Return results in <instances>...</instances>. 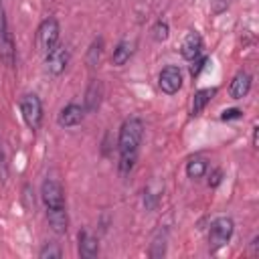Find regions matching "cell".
<instances>
[{
  "mask_svg": "<svg viewBox=\"0 0 259 259\" xmlns=\"http://www.w3.org/2000/svg\"><path fill=\"white\" fill-rule=\"evenodd\" d=\"M6 178H8V162H6V150L0 138V182H6Z\"/></svg>",
  "mask_w": 259,
  "mask_h": 259,
  "instance_id": "22",
  "label": "cell"
},
{
  "mask_svg": "<svg viewBox=\"0 0 259 259\" xmlns=\"http://www.w3.org/2000/svg\"><path fill=\"white\" fill-rule=\"evenodd\" d=\"M257 134H259V127L255 125L253 127V146H257Z\"/></svg>",
  "mask_w": 259,
  "mask_h": 259,
  "instance_id": "26",
  "label": "cell"
},
{
  "mask_svg": "<svg viewBox=\"0 0 259 259\" xmlns=\"http://www.w3.org/2000/svg\"><path fill=\"white\" fill-rule=\"evenodd\" d=\"M57 45H59V22H57V18L49 16L40 22V26L36 30V49L47 55Z\"/></svg>",
  "mask_w": 259,
  "mask_h": 259,
  "instance_id": "3",
  "label": "cell"
},
{
  "mask_svg": "<svg viewBox=\"0 0 259 259\" xmlns=\"http://www.w3.org/2000/svg\"><path fill=\"white\" fill-rule=\"evenodd\" d=\"M0 61L6 67L14 65V42H12V34L8 30V22H6V12L0 0Z\"/></svg>",
  "mask_w": 259,
  "mask_h": 259,
  "instance_id": "5",
  "label": "cell"
},
{
  "mask_svg": "<svg viewBox=\"0 0 259 259\" xmlns=\"http://www.w3.org/2000/svg\"><path fill=\"white\" fill-rule=\"evenodd\" d=\"M132 53H134V45H132L130 40H121V42H117V47L113 49L111 63H113L115 67H121V65H125V63L130 61Z\"/></svg>",
  "mask_w": 259,
  "mask_h": 259,
  "instance_id": "15",
  "label": "cell"
},
{
  "mask_svg": "<svg viewBox=\"0 0 259 259\" xmlns=\"http://www.w3.org/2000/svg\"><path fill=\"white\" fill-rule=\"evenodd\" d=\"M164 253H166V235L160 233L152 241V245H150V257L152 259H158V257H164Z\"/></svg>",
  "mask_w": 259,
  "mask_h": 259,
  "instance_id": "19",
  "label": "cell"
},
{
  "mask_svg": "<svg viewBox=\"0 0 259 259\" xmlns=\"http://www.w3.org/2000/svg\"><path fill=\"white\" fill-rule=\"evenodd\" d=\"M168 32H170V28H168V22H164V20H158L152 28V36L156 42H164L168 38Z\"/></svg>",
  "mask_w": 259,
  "mask_h": 259,
  "instance_id": "20",
  "label": "cell"
},
{
  "mask_svg": "<svg viewBox=\"0 0 259 259\" xmlns=\"http://www.w3.org/2000/svg\"><path fill=\"white\" fill-rule=\"evenodd\" d=\"M101 95H103V87H101V81L99 79H91V83L87 85V91H85V99H83V107L87 113L95 111L101 103Z\"/></svg>",
  "mask_w": 259,
  "mask_h": 259,
  "instance_id": "12",
  "label": "cell"
},
{
  "mask_svg": "<svg viewBox=\"0 0 259 259\" xmlns=\"http://www.w3.org/2000/svg\"><path fill=\"white\" fill-rule=\"evenodd\" d=\"M47 219L51 229L57 235H65L69 229V214H67V206H59V208H47Z\"/></svg>",
  "mask_w": 259,
  "mask_h": 259,
  "instance_id": "11",
  "label": "cell"
},
{
  "mask_svg": "<svg viewBox=\"0 0 259 259\" xmlns=\"http://www.w3.org/2000/svg\"><path fill=\"white\" fill-rule=\"evenodd\" d=\"M20 113H22L24 123L30 130H38L40 127V121H42V103H40L38 95L26 93L22 97V101H20Z\"/></svg>",
  "mask_w": 259,
  "mask_h": 259,
  "instance_id": "4",
  "label": "cell"
},
{
  "mask_svg": "<svg viewBox=\"0 0 259 259\" xmlns=\"http://www.w3.org/2000/svg\"><path fill=\"white\" fill-rule=\"evenodd\" d=\"M40 198H42L47 208L65 206V190H63L61 182H57L53 178H47L42 182V186H40Z\"/></svg>",
  "mask_w": 259,
  "mask_h": 259,
  "instance_id": "6",
  "label": "cell"
},
{
  "mask_svg": "<svg viewBox=\"0 0 259 259\" xmlns=\"http://www.w3.org/2000/svg\"><path fill=\"white\" fill-rule=\"evenodd\" d=\"M180 53H182V57L186 61H194V59L200 57V53H202V38H200V34L196 30H190L184 36L182 47H180Z\"/></svg>",
  "mask_w": 259,
  "mask_h": 259,
  "instance_id": "10",
  "label": "cell"
},
{
  "mask_svg": "<svg viewBox=\"0 0 259 259\" xmlns=\"http://www.w3.org/2000/svg\"><path fill=\"white\" fill-rule=\"evenodd\" d=\"M63 253H61V249L57 247V245H45L42 249H40V253H38V257L40 259H59Z\"/></svg>",
  "mask_w": 259,
  "mask_h": 259,
  "instance_id": "21",
  "label": "cell"
},
{
  "mask_svg": "<svg viewBox=\"0 0 259 259\" xmlns=\"http://www.w3.org/2000/svg\"><path fill=\"white\" fill-rule=\"evenodd\" d=\"M85 113H87V111H85L83 105H79V103H67V105L61 109L57 121H59L61 127H75V125H79V123L83 121Z\"/></svg>",
  "mask_w": 259,
  "mask_h": 259,
  "instance_id": "9",
  "label": "cell"
},
{
  "mask_svg": "<svg viewBox=\"0 0 259 259\" xmlns=\"http://www.w3.org/2000/svg\"><path fill=\"white\" fill-rule=\"evenodd\" d=\"M206 170H208V162L202 158V156H194V158H190L188 162H186V174H188V178H202L204 174H206Z\"/></svg>",
  "mask_w": 259,
  "mask_h": 259,
  "instance_id": "17",
  "label": "cell"
},
{
  "mask_svg": "<svg viewBox=\"0 0 259 259\" xmlns=\"http://www.w3.org/2000/svg\"><path fill=\"white\" fill-rule=\"evenodd\" d=\"M241 115H243V111H241V109H237V107H231V109H225V111H223L221 119H223V121H229V119H239Z\"/></svg>",
  "mask_w": 259,
  "mask_h": 259,
  "instance_id": "24",
  "label": "cell"
},
{
  "mask_svg": "<svg viewBox=\"0 0 259 259\" xmlns=\"http://www.w3.org/2000/svg\"><path fill=\"white\" fill-rule=\"evenodd\" d=\"M233 231H235L233 219H229V217L214 219L210 223V231H208V249L214 253L221 247H225L229 243V239L233 237Z\"/></svg>",
  "mask_w": 259,
  "mask_h": 259,
  "instance_id": "2",
  "label": "cell"
},
{
  "mask_svg": "<svg viewBox=\"0 0 259 259\" xmlns=\"http://www.w3.org/2000/svg\"><path fill=\"white\" fill-rule=\"evenodd\" d=\"M101 49H103V40L101 38H95L89 47V53H87V65L89 67H95L101 59Z\"/></svg>",
  "mask_w": 259,
  "mask_h": 259,
  "instance_id": "18",
  "label": "cell"
},
{
  "mask_svg": "<svg viewBox=\"0 0 259 259\" xmlns=\"http://www.w3.org/2000/svg\"><path fill=\"white\" fill-rule=\"evenodd\" d=\"M206 63H208V59L206 57H200V59H194V65L190 67V75L192 77H196L204 67H206Z\"/></svg>",
  "mask_w": 259,
  "mask_h": 259,
  "instance_id": "23",
  "label": "cell"
},
{
  "mask_svg": "<svg viewBox=\"0 0 259 259\" xmlns=\"http://www.w3.org/2000/svg\"><path fill=\"white\" fill-rule=\"evenodd\" d=\"M45 65H47L49 73L61 75L65 71V67L69 65V51H67V47L65 45H57L55 49H51L45 55Z\"/></svg>",
  "mask_w": 259,
  "mask_h": 259,
  "instance_id": "8",
  "label": "cell"
},
{
  "mask_svg": "<svg viewBox=\"0 0 259 259\" xmlns=\"http://www.w3.org/2000/svg\"><path fill=\"white\" fill-rule=\"evenodd\" d=\"M214 95H217V89H214V87L198 89V91L194 93V99H192V115H198Z\"/></svg>",
  "mask_w": 259,
  "mask_h": 259,
  "instance_id": "16",
  "label": "cell"
},
{
  "mask_svg": "<svg viewBox=\"0 0 259 259\" xmlns=\"http://www.w3.org/2000/svg\"><path fill=\"white\" fill-rule=\"evenodd\" d=\"M221 178H223V172H221V170H214V172L210 174V178H208V186H210V188L219 186V184H221Z\"/></svg>",
  "mask_w": 259,
  "mask_h": 259,
  "instance_id": "25",
  "label": "cell"
},
{
  "mask_svg": "<svg viewBox=\"0 0 259 259\" xmlns=\"http://www.w3.org/2000/svg\"><path fill=\"white\" fill-rule=\"evenodd\" d=\"M249 89H251V75L245 71H239L229 85V95L233 99H243L249 93Z\"/></svg>",
  "mask_w": 259,
  "mask_h": 259,
  "instance_id": "13",
  "label": "cell"
},
{
  "mask_svg": "<svg viewBox=\"0 0 259 259\" xmlns=\"http://www.w3.org/2000/svg\"><path fill=\"white\" fill-rule=\"evenodd\" d=\"M97 253H99L97 239L89 231H81L79 233V255L83 259H93V257H97Z\"/></svg>",
  "mask_w": 259,
  "mask_h": 259,
  "instance_id": "14",
  "label": "cell"
},
{
  "mask_svg": "<svg viewBox=\"0 0 259 259\" xmlns=\"http://www.w3.org/2000/svg\"><path fill=\"white\" fill-rule=\"evenodd\" d=\"M158 87L166 93V95H174L180 87H182V73L176 65H168L160 71L158 75Z\"/></svg>",
  "mask_w": 259,
  "mask_h": 259,
  "instance_id": "7",
  "label": "cell"
},
{
  "mask_svg": "<svg viewBox=\"0 0 259 259\" xmlns=\"http://www.w3.org/2000/svg\"><path fill=\"white\" fill-rule=\"evenodd\" d=\"M144 136V123L140 117H127L121 127H119V138H117V150H119V174L127 176L138 160V150L142 144Z\"/></svg>",
  "mask_w": 259,
  "mask_h": 259,
  "instance_id": "1",
  "label": "cell"
}]
</instances>
